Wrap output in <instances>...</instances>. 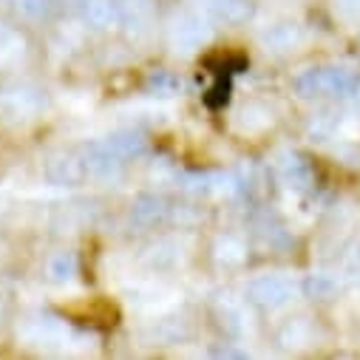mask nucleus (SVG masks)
I'll use <instances>...</instances> for the list:
<instances>
[{
    "mask_svg": "<svg viewBox=\"0 0 360 360\" xmlns=\"http://www.w3.org/2000/svg\"><path fill=\"white\" fill-rule=\"evenodd\" d=\"M227 97H230V82L224 77H219L216 85L205 94V103H207V108H221L227 103Z\"/></svg>",
    "mask_w": 360,
    "mask_h": 360,
    "instance_id": "1",
    "label": "nucleus"
}]
</instances>
